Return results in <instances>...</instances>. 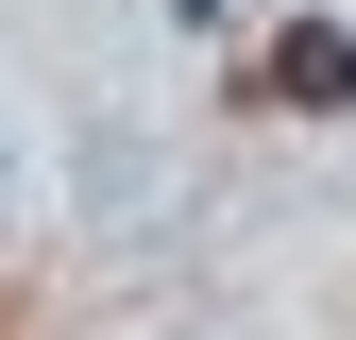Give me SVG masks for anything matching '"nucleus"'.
Wrapping results in <instances>:
<instances>
[{
	"instance_id": "1",
	"label": "nucleus",
	"mask_w": 356,
	"mask_h": 340,
	"mask_svg": "<svg viewBox=\"0 0 356 340\" xmlns=\"http://www.w3.org/2000/svg\"><path fill=\"white\" fill-rule=\"evenodd\" d=\"M254 102L272 119H339L356 102V17H289L272 52H254Z\"/></svg>"
}]
</instances>
